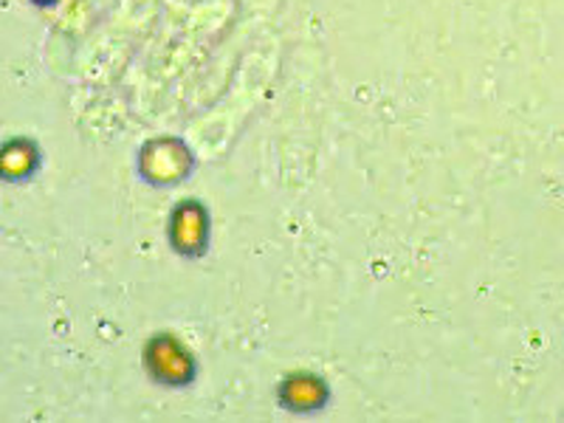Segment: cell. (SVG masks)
<instances>
[{"label": "cell", "instance_id": "6da1fadb", "mask_svg": "<svg viewBox=\"0 0 564 423\" xmlns=\"http://www.w3.org/2000/svg\"><path fill=\"white\" fill-rule=\"evenodd\" d=\"M148 370L164 384H186L193 381V356L173 336H155L148 345Z\"/></svg>", "mask_w": 564, "mask_h": 423}, {"label": "cell", "instance_id": "7a4b0ae2", "mask_svg": "<svg viewBox=\"0 0 564 423\" xmlns=\"http://www.w3.org/2000/svg\"><path fill=\"white\" fill-rule=\"evenodd\" d=\"M186 170H189V153L178 141L150 144L141 155V173H144V178L155 181V184H173V181L184 178Z\"/></svg>", "mask_w": 564, "mask_h": 423}, {"label": "cell", "instance_id": "3957f363", "mask_svg": "<svg viewBox=\"0 0 564 423\" xmlns=\"http://www.w3.org/2000/svg\"><path fill=\"white\" fill-rule=\"evenodd\" d=\"M206 231H209V218L200 204H181L173 212L170 224V240L175 251L186 257H198L206 249Z\"/></svg>", "mask_w": 564, "mask_h": 423}, {"label": "cell", "instance_id": "277c9868", "mask_svg": "<svg viewBox=\"0 0 564 423\" xmlns=\"http://www.w3.org/2000/svg\"><path fill=\"white\" fill-rule=\"evenodd\" d=\"M327 390L316 376H308V372H302V376H291L285 384L280 387V401L282 406H289L294 412H314L325 404Z\"/></svg>", "mask_w": 564, "mask_h": 423}, {"label": "cell", "instance_id": "5b68a950", "mask_svg": "<svg viewBox=\"0 0 564 423\" xmlns=\"http://www.w3.org/2000/svg\"><path fill=\"white\" fill-rule=\"evenodd\" d=\"M37 164V153H34L32 144L26 141H14L9 148L0 150V175L7 178H20V175H29Z\"/></svg>", "mask_w": 564, "mask_h": 423}, {"label": "cell", "instance_id": "8992f818", "mask_svg": "<svg viewBox=\"0 0 564 423\" xmlns=\"http://www.w3.org/2000/svg\"><path fill=\"white\" fill-rule=\"evenodd\" d=\"M34 3H40V7H52L54 0H34Z\"/></svg>", "mask_w": 564, "mask_h": 423}]
</instances>
